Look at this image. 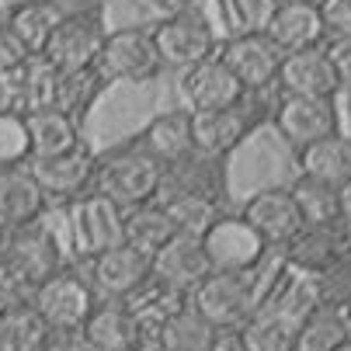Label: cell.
Listing matches in <instances>:
<instances>
[{"mask_svg": "<svg viewBox=\"0 0 351 351\" xmlns=\"http://www.w3.org/2000/svg\"><path fill=\"white\" fill-rule=\"evenodd\" d=\"M4 21L18 35V42L28 49V56H42L49 38L56 35L63 14H60V8L53 4V0H25V4L8 11Z\"/></svg>", "mask_w": 351, "mask_h": 351, "instance_id": "obj_27", "label": "cell"}, {"mask_svg": "<svg viewBox=\"0 0 351 351\" xmlns=\"http://www.w3.org/2000/svg\"><path fill=\"white\" fill-rule=\"evenodd\" d=\"M219 60L230 66V73L243 84L247 94H261L268 87H278L285 53L258 28V32L226 35V42L219 45Z\"/></svg>", "mask_w": 351, "mask_h": 351, "instance_id": "obj_8", "label": "cell"}, {"mask_svg": "<svg viewBox=\"0 0 351 351\" xmlns=\"http://www.w3.org/2000/svg\"><path fill=\"white\" fill-rule=\"evenodd\" d=\"M213 275L209 268V258H206V247H202V237H188V233H178L160 254L154 258V278L181 295L191 299V292L202 285L206 278Z\"/></svg>", "mask_w": 351, "mask_h": 351, "instance_id": "obj_17", "label": "cell"}, {"mask_svg": "<svg viewBox=\"0 0 351 351\" xmlns=\"http://www.w3.org/2000/svg\"><path fill=\"white\" fill-rule=\"evenodd\" d=\"M344 337H348V330H344L337 310L334 306H320V310H313L303 324H299L295 351H334Z\"/></svg>", "mask_w": 351, "mask_h": 351, "instance_id": "obj_34", "label": "cell"}, {"mask_svg": "<svg viewBox=\"0 0 351 351\" xmlns=\"http://www.w3.org/2000/svg\"><path fill=\"white\" fill-rule=\"evenodd\" d=\"M209 351H250V348H247V341H243V330L237 327V330H216Z\"/></svg>", "mask_w": 351, "mask_h": 351, "instance_id": "obj_42", "label": "cell"}, {"mask_svg": "<svg viewBox=\"0 0 351 351\" xmlns=\"http://www.w3.org/2000/svg\"><path fill=\"white\" fill-rule=\"evenodd\" d=\"M191 306L216 330H237L254 317L258 306V278L254 275H226L213 271L191 292Z\"/></svg>", "mask_w": 351, "mask_h": 351, "instance_id": "obj_4", "label": "cell"}, {"mask_svg": "<svg viewBox=\"0 0 351 351\" xmlns=\"http://www.w3.org/2000/svg\"><path fill=\"white\" fill-rule=\"evenodd\" d=\"M240 330L250 351H295L299 320H292L278 306H261Z\"/></svg>", "mask_w": 351, "mask_h": 351, "instance_id": "obj_28", "label": "cell"}, {"mask_svg": "<svg viewBox=\"0 0 351 351\" xmlns=\"http://www.w3.org/2000/svg\"><path fill=\"white\" fill-rule=\"evenodd\" d=\"M80 334L90 344V351H136L139 320L125 303H97Z\"/></svg>", "mask_w": 351, "mask_h": 351, "instance_id": "obj_24", "label": "cell"}, {"mask_svg": "<svg viewBox=\"0 0 351 351\" xmlns=\"http://www.w3.org/2000/svg\"><path fill=\"white\" fill-rule=\"evenodd\" d=\"M160 202L167 206L178 233H188V237H206L209 226L223 216L219 202L216 198H206V195H164Z\"/></svg>", "mask_w": 351, "mask_h": 351, "instance_id": "obj_33", "label": "cell"}, {"mask_svg": "<svg viewBox=\"0 0 351 351\" xmlns=\"http://www.w3.org/2000/svg\"><path fill=\"white\" fill-rule=\"evenodd\" d=\"M108 90V80L101 77V70H73L60 77V97H56V112L70 115L77 125H84V119L94 112V105L101 101V94Z\"/></svg>", "mask_w": 351, "mask_h": 351, "instance_id": "obj_29", "label": "cell"}, {"mask_svg": "<svg viewBox=\"0 0 351 351\" xmlns=\"http://www.w3.org/2000/svg\"><path fill=\"white\" fill-rule=\"evenodd\" d=\"M174 237H178V226L160 198L157 202H146V206H136V209H125V243L129 247L157 258Z\"/></svg>", "mask_w": 351, "mask_h": 351, "instance_id": "obj_26", "label": "cell"}, {"mask_svg": "<svg viewBox=\"0 0 351 351\" xmlns=\"http://www.w3.org/2000/svg\"><path fill=\"white\" fill-rule=\"evenodd\" d=\"M4 265L25 282L32 285V292L45 282V278H53L60 268H63V254H60V243L56 237H49L38 223L35 226H25L14 240V247L8 250V258Z\"/></svg>", "mask_w": 351, "mask_h": 351, "instance_id": "obj_20", "label": "cell"}, {"mask_svg": "<svg viewBox=\"0 0 351 351\" xmlns=\"http://www.w3.org/2000/svg\"><path fill=\"white\" fill-rule=\"evenodd\" d=\"M268 11H271V8L265 4V0H219V14H223L230 35L265 28Z\"/></svg>", "mask_w": 351, "mask_h": 351, "instance_id": "obj_36", "label": "cell"}, {"mask_svg": "<svg viewBox=\"0 0 351 351\" xmlns=\"http://www.w3.org/2000/svg\"><path fill=\"white\" fill-rule=\"evenodd\" d=\"M160 191H164V167L154 157H146L136 143L97 157L94 195H105L119 209H136L146 202H157Z\"/></svg>", "mask_w": 351, "mask_h": 351, "instance_id": "obj_1", "label": "cell"}, {"mask_svg": "<svg viewBox=\"0 0 351 351\" xmlns=\"http://www.w3.org/2000/svg\"><path fill=\"white\" fill-rule=\"evenodd\" d=\"M261 32L282 49L285 56L327 45V32H324L317 4H271Z\"/></svg>", "mask_w": 351, "mask_h": 351, "instance_id": "obj_18", "label": "cell"}, {"mask_svg": "<svg viewBox=\"0 0 351 351\" xmlns=\"http://www.w3.org/2000/svg\"><path fill=\"white\" fill-rule=\"evenodd\" d=\"M49 324L38 317L32 303L11 306L0 313V351H42L49 341Z\"/></svg>", "mask_w": 351, "mask_h": 351, "instance_id": "obj_30", "label": "cell"}, {"mask_svg": "<svg viewBox=\"0 0 351 351\" xmlns=\"http://www.w3.org/2000/svg\"><path fill=\"white\" fill-rule=\"evenodd\" d=\"M28 171L42 184L49 198L60 202H77V198L94 191V171H97V154L84 143L63 157H49V160H28Z\"/></svg>", "mask_w": 351, "mask_h": 351, "instance_id": "obj_14", "label": "cell"}, {"mask_svg": "<svg viewBox=\"0 0 351 351\" xmlns=\"http://www.w3.org/2000/svg\"><path fill=\"white\" fill-rule=\"evenodd\" d=\"M18 233H21V226H14L11 219H4L0 216V261L8 258V250L14 247V240H18Z\"/></svg>", "mask_w": 351, "mask_h": 351, "instance_id": "obj_44", "label": "cell"}, {"mask_svg": "<svg viewBox=\"0 0 351 351\" xmlns=\"http://www.w3.org/2000/svg\"><path fill=\"white\" fill-rule=\"evenodd\" d=\"M18 4H25V0H0V8H8V11H11V8H18Z\"/></svg>", "mask_w": 351, "mask_h": 351, "instance_id": "obj_46", "label": "cell"}, {"mask_svg": "<svg viewBox=\"0 0 351 351\" xmlns=\"http://www.w3.org/2000/svg\"><path fill=\"white\" fill-rule=\"evenodd\" d=\"M299 154V174L330 184V188H344L351 181V136L348 132H334L327 139H317Z\"/></svg>", "mask_w": 351, "mask_h": 351, "instance_id": "obj_22", "label": "cell"}, {"mask_svg": "<svg viewBox=\"0 0 351 351\" xmlns=\"http://www.w3.org/2000/svg\"><path fill=\"white\" fill-rule=\"evenodd\" d=\"M317 11H320L327 42L351 35V0H317Z\"/></svg>", "mask_w": 351, "mask_h": 351, "instance_id": "obj_37", "label": "cell"}, {"mask_svg": "<svg viewBox=\"0 0 351 351\" xmlns=\"http://www.w3.org/2000/svg\"><path fill=\"white\" fill-rule=\"evenodd\" d=\"M154 4H157V11H160L164 18H181V14L198 11L195 0H154Z\"/></svg>", "mask_w": 351, "mask_h": 351, "instance_id": "obj_43", "label": "cell"}, {"mask_svg": "<svg viewBox=\"0 0 351 351\" xmlns=\"http://www.w3.org/2000/svg\"><path fill=\"white\" fill-rule=\"evenodd\" d=\"M73 233L84 261L125 243V209L108 202L105 195H84L73 202Z\"/></svg>", "mask_w": 351, "mask_h": 351, "instance_id": "obj_15", "label": "cell"}, {"mask_svg": "<svg viewBox=\"0 0 351 351\" xmlns=\"http://www.w3.org/2000/svg\"><path fill=\"white\" fill-rule=\"evenodd\" d=\"M160 334H164V348L167 351H209L213 348V337H216V327L191 306V299L174 310L164 324H160Z\"/></svg>", "mask_w": 351, "mask_h": 351, "instance_id": "obj_31", "label": "cell"}, {"mask_svg": "<svg viewBox=\"0 0 351 351\" xmlns=\"http://www.w3.org/2000/svg\"><path fill=\"white\" fill-rule=\"evenodd\" d=\"M278 90L292 97H330V101L341 97V80L327 56V45L285 56L278 73Z\"/></svg>", "mask_w": 351, "mask_h": 351, "instance_id": "obj_19", "label": "cell"}, {"mask_svg": "<svg viewBox=\"0 0 351 351\" xmlns=\"http://www.w3.org/2000/svg\"><path fill=\"white\" fill-rule=\"evenodd\" d=\"M157 35V49H160V60L167 70H191L198 63H206L213 56H219V32L213 28V21L202 11H191L181 18H160L154 25Z\"/></svg>", "mask_w": 351, "mask_h": 351, "instance_id": "obj_5", "label": "cell"}, {"mask_svg": "<svg viewBox=\"0 0 351 351\" xmlns=\"http://www.w3.org/2000/svg\"><path fill=\"white\" fill-rule=\"evenodd\" d=\"M84 275L101 303H125V299H132L154 278V258L129 243H119L112 250H101V254L87 258Z\"/></svg>", "mask_w": 351, "mask_h": 351, "instance_id": "obj_7", "label": "cell"}, {"mask_svg": "<svg viewBox=\"0 0 351 351\" xmlns=\"http://www.w3.org/2000/svg\"><path fill=\"white\" fill-rule=\"evenodd\" d=\"M341 226L351 233V181L341 188Z\"/></svg>", "mask_w": 351, "mask_h": 351, "instance_id": "obj_45", "label": "cell"}, {"mask_svg": "<svg viewBox=\"0 0 351 351\" xmlns=\"http://www.w3.org/2000/svg\"><path fill=\"white\" fill-rule=\"evenodd\" d=\"M136 146L143 149L146 157H154L164 171L188 160L195 154L191 143V112H160L157 119H149L146 129L139 132Z\"/></svg>", "mask_w": 351, "mask_h": 351, "instance_id": "obj_21", "label": "cell"}, {"mask_svg": "<svg viewBox=\"0 0 351 351\" xmlns=\"http://www.w3.org/2000/svg\"><path fill=\"white\" fill-rule=\"evenodd\" d=\"M202 247L209 268L226 275H254L271 250L243 216H219L202 237Z\"/></svg>", "mask_w": 351, "mask_h": 351, "instance_id": "obj_6", "label": "cell"}, {"mask_svg": "<svg viewBox=\"0 0 351 351\" xmlns=\"http://www.w3.org/2000/svg\"><path fill=\"white\" fill-rule=\"evenodd\" d=\"M49 195L35 181V174L25 167H8L0 171V216L11 219L14 226H35L45 213Z\"/></svg>", "mask_w": 351, "mask_h": 351, "instance_id": "obj_23", "label": "cell"}, {"mask_svg": "<svg viewBox=\"0 0 351 351\" xmlns=\"http://www.w3.org/2000/svg\"><path fill=\"white\" fill-rule=\"evenodd\" d=\"M28 122V139H32V160H49V157H63L70 149L84 146V136H80V125L49 108V112H35V115H25Z\"/></svg>", "mask_w": 351, "mask_h": 351, "instance_id": "obj_25", "label": "cell"}, {"mask_svg": "<svg viewBox=\"0 0 351 351\" xmlns=\"http://www.w3.org/2000/svg\"><path fill=\"white\" fill-rule=\"evenodd\" d=\"M282 139L295 149H303L317 139H327L341 132V112H337V97H292L282 94L278 105L271 112Z\"/></svg>", "mask_w": 351, "mask_h": 351, "instance_id": "obj_11", "label": "cell"}, {"mask_svg": "<svg viewBox=\"0 0 351 351\" xmlns=\"http://www.w3.org/2000/svg\"><path fill=\"white\" fill-rule=\"evenodd\" d=\"M289 188H292V198H295L299 213H303L306 226H341V188L310 181L303 174H299L295 184H289Z\"/></svg>", "mask_w": 351, "mask_h": 351, "instance_id": "obj_32", "label": "cell"}, {"mask_svg": "<svg viewBox=\"0 0 351 351\" xmlns=\"http://www.w3.org/2000/svg\"><path fill=\"white\" fill-rule=\"evenodd\" d=\"M63 18H105L108 0H53Z\"/></svg>", "mask_w": 351, "mask_h": 351, "instance_id": "obj_40", "label": "cell"}, {"mask_svg": "<svg viewBox=\"0 0 351 351\" xmlns=\"http://www.w3.org/2000/svg\"><path fill=\"white\" fill-rule=\"evenodd\" d=\"M28 160H32V139L25 115L0 112V171L25 167Z\"/></svg>", "mask_w": 351, "mask_h": 351, "instance_id": "obj_35", "label": "cell"}, {"mask_svg": "<svg viewBox=\"0 0 351 351\" xmlns=\"http://www.w3.org/2000/svg\"><path fill=\"white\" fill-rule=\"evenodd\" d=\"M108 35H112V28L105 25V18H63L56 35L49 38L42 60L53 63L60 73L90 70L101 60Z\"/></svg>", "mask_w": 351, "mask_h": 351, "instance_id": "obj_10", "label": "cell"}, {"mask_svg": "<svg viewBox=\"0 0 351 351\" xmlns=\"http://www.w3.org/2000/svg\"><path fill=\"white\" fill-rule=\"evenodd\" d=\"M101 77L112 84H149L160 70V49H157V35L154 25H125V28H112L105 53L97 60Z\"/></svg>", "mask_w": 351, "mask_h": 351, "instance_id": "obj_2", "label": "cell"}, {"mask_svg": "<svg viewBox=\"0 0 351 351\" xmlns=\"http://www.w3.org/2000/svg\"><path fill=\"white\" fill-rule=\"evenodd\" d=\"M97 303H101V299L94 295L87 275L73 271V268H60L32 295V306L49 324V330H84V324L90 320Z\"/></svg>", "mask_w": 351, "mask_h": 351, "instance_id": "obj_3", "label": "cell"}, {"mask_svg": "<svg viewBox=\"0 0 351 351\" xmlns=\"http://www.w3.org/2000/svg\"><path fill=\"white\" fill-rule=\"evenodd\" d=\"M327 56L334 63V73L341 80V94H351V35L348 38H330Z\"/></svg>", "mask_w": 351, "mask_h": 351, "instance_id": "obj_39", "label": "cell"}, {"mask_svg": "<svg viewBox=\"0 0 351 351\" xmlns=\"http://www.w3.org/2000/svg\"><path fill=\"white\" fill-rule=\"evenodd\" d=\"M334 351H351V337H344V341H341V344H337Z\"/></svg>", "mask_w": 351, "mask_h": 351, "instance_id": "obj_48", "label": "cell"}, {"mask_svg": "<svg viewBox=\"0 0 351 351\" xmlns=\"http://www.w3.org/2000/svg\"><path fill=\"white\" fill-rule=\"evenodd\" d=\"M240 216L261 233V240L268 247H278V250H285L299 237V230L306 226L303 213H299L295 198H292V188H278V184L254 191L243 202Z\"/></svg>", "mask_w": 351, "mask_h": 351, "instance_id": "obj_13", "label": "cell"}, {"mask_svg": "<svg viewBox=\"0 0 351 351\" xmlns=\"http://www.w3.org/2000/svg\"><path fill=\"white\" fill-rule=\"evenodd\" d=\"M28 60H32L28 49H25V45L18 42V35L8 28V21L0 18V77H8V73L21 70Z\"/></svg>", "mask_w": 351, "mask_h": 351, "instance_id": "obj_38", "label": "cell"}, {"mask_svg": "<svg viewBox=\"0 0 351 351\" xmlns=\"http://www.w3.org/2000/svg\"><path fill=\"white\" fill-rule=\"evenodd\" d=\"M250 97L254 94H247L240 105L223 108V112H198V115H191V143H195L198 157L226 160L233 149L254 132L258 115L250 112Z\"/></svg>", "mask_w": 351, "mask_h": 351, "instance_id": "obj_12", "label": "cell"}, {"mask_svg": "<svg viewBox=\"0 0 351 351\" xmlns=\"http://www.w3.org/2000/svg\"><path fill=\"white\" fill-rule=\"evenodd\" d=\"M275 4H317V0H275Z\"/></svg>", "mask_w": 351, "mask_h": 351, "instance_id": "obj_47", "label": "cell"}, {"mask_svg": "<svg viewBox=\"0 0 351 351\" xmlns=\"http://www.w3.org/2000/svg\"><path fill=\"white\" fill-rule=\"evenodd\" d=\"M178 97H181L184 112L198 115V112H223V108L240 105L247 97V90L230 73V66L219 56H213L206 63L178 73Z\"/></svg>", "mask_w": 351, "mask_h": 351, "instance_id": "obj_9", "label": "cell"}, {"mask_svg": "<svg viewBox=\"0 0 351 351\" xmlns=\"http://www.w3.org/2000/svg\"><path fill=\"white\" fill-rule=\"evenodd\" d=\"M282 254L285 265L295 268L299 275L320 278L351 254V233L341 226H303Z\"/></svg>", "mask_w": 351, "mask_h": 351, "instance_id": "obj_16", "label": "cell"}, {"mask_svg": "<svg viewBox=\"0 0 351 351\" xmlns=\"http://www.w3.org/2000/svg\"><path fill=\"white\" fill-rule=\"evenodd\" d=\"M42 351H90V344L84 341L80 330H53L49 341L42 344Z\"/></svg>", "mask_w": 351, "mask_h": 351, "instance_id": "obj_41", "label": "cell"}]
</instances>
